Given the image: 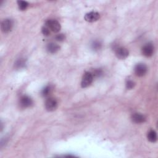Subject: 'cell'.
<instances>
[{"mask_svg":"<svg viewBox=\"0 0 158 158\" xmlns=\"http://www.w3.org/2000/svg\"><path fill=\"white\" fill-rule=\"evenodd\" d=\"M154 46L152 43H146L142 48V54L147 58L151 57L152 56L154 53Z\"/></svg>","mask_w":158,"mask_h":158,"instance_id":"cell-6","label":"cell"},{"mask_svg":"<svg viewBox=\"0 0 158 158\" xmlns=\"http://www.w3.org/2000/svg\"><path fill=\"white\" fill-rule=\"evenodd\" d=\"M94 77L92 73V72H86L82 77V82H81V86L82 88H87L88 86H90L93 81Z\"/></svg>","mask_w":158,"mask_h":158,"instance_id":"cell-1","label":"cell"},{"mask_svg":"<svg viewBox=\"0 0 158 158\" xmlns=\"http://www.w3.org/2000/svg\"><path fill=\"white\" fill-rule=\"evenodd\" d=\"M46 26L52 32L58 33L61 30V24L59 22L55 19H50L46 22Z\"/></svg>","mask_w":158,"mask_h":158,"instance_id":"cell-2","label":"cell"},{"mask_svg":"<svg viewBox=\"0 0 158 158\" xmlns=\"http://www.w3.org/2000/svg\"><path fill=\"white\" fill-rule=\"evenodd\" d=\"M25 64H26V62L25 59L21 58V59H19L15 63V67L17 69H22L25 67Z\"/></svg>","mask_w":158,"mask_h":158,"instance_id":"cell-14","label":"cell"},{"mask_svg":"<svg viewBox=\"0 0 158 158\" xmlns=\"http://www.w3.org/2000/svg\"><path fill=\"white\" fill-rule=\"evenodd\" d=\"M132 121L136 124H141L146 121V117L140 113H134L132 115Z\"/></svg>","mask_w":158,"mask_h":158,"instance_id":"cell-10","label":"cell"},{"mask_svg":"<svg viewBox=\"0 0 158 158\" xmlns=\"http://www.w3.org/2000/svg\"><path fill=\"white\" fill-rule=\"evenodd\" d=\"M91 47H92V49L94 51H99L101 47H102V44L100 42H98V41H95L93 42L92 43V45H91Z\"/></svg>","mask_w":158,"mask_h":158,"instance_id":"cell-15","label":"cell"},{"mask_svg":"<svg viewBox=\"0 0 158 158\" xmlns=\"http://www.w3.org/2000/svg\"><path fill=\"white\" fill-rule=\"evenodd\" d=\"M53 91V87L51 85L46 86L42 90V95L44 97L48 96Z\"/></svg>","mask_w":158,"mask_h":158,"instance_id":"cell-13","label":"cell"},{"mask_svg":"<svg viewBox=\"0 0 158 158\" xmlns=\"http://www.w3.org/2000/svg\"><path fill=\"white\" fill-rule=\"evenodd\" d=\"M66 39V36L64 34H59L56 36V40L58 42H62Z\"/></svg>","mask_w":158,"mask_h":158,"instance_id":"cell-19","label":"cell"},{"mask_svg":"<svg viewBox=\"0 0 158 158\" xmlns=\"http://www.w3.org/2000/svg\"><path fill=\"white\" fill-rule=\"evenodd\" d=\"M60 49V47L55 43H50L47 45V51L51 54H54L57 53Z\"/></svg>","mask_w":158,"mask_h":158,"instance_id":"cell-11","label":"cell"},{"mask_svg":"<svg viewBox=\"0 0 158 158\" xmlns=\"http://www.w3.org/2000/svg\"><path fill=\"white\" fill-rule=\"evenodd\" d=\"M134 70H135V73L136 74L137 76L143 77L146 73L148 71V67L145 64L140 63L135 66Z\"/></svg>","mask_w":158,"mask_h":158,"instance_id":"cell-3","label":"cell"},{"mask_svg":"<svg viewBox=\"0 0 158 158\" xmlns=\"http://www.w3.org/2000/svg\"><path fill=\"white\" fill-rule=\"evenodd\" d=\"M100 18V15L97 12H90L87 13L85 16V19L88 22H94L99 20Z\"/></svg>","mask_w":158,"mask_h":158,"instance_id":"cell-8","label":"cell"},{"mask_svg":"<svg viewBox=\"0 0 158 158\" xmlns=\"http://www.w3.org/2000/svg\"><path fill=\"white\" fill-rule=\"evenodd\" d=\"M129 55L128 50L124 47H118L115 49V56L120 59H125Z\"/></svg>","mask_w":158,"mask_h":158,"instance_id":"cell-4","label":"cell"},{"mask_svg":"<svg viewBox=\"0 0 158 158\" xmlns=\"http://www.w3.org/2000/svg\"><path fill=\"white\" fill-rule=\"evenodd\" d=\"M33 104V101L29 96L27 95L22 96L20 99V105L24 108L30 107Z\"/></svg>","mask_w":158,"mask_h":158,"instance_id":"cell-9","label":"cell"},{"mask_svg":"<svg viewBox=\"0 0 158 158\" xmlns=\"http://www.w3.org/2000/svg\"><path fill=\"white\" fill-rule=\"evenodd\" d=\"M135 85V84L134 81H131V80H129L127 81V83H126V87L128 90H132L134 88Z\"/></svg>","mask_w":158,"mask_h":158,"instance_id":"cell-17","label":"cell"},{"mask_svg":"<svg viewBox=\"0 0 158 158\" xmlns=\"http://www.w3.org/2000/svg\"><path fill=\"white\" fill-rule=\"evenodd\" d=\"M42 33L45 35V36H49L50 35V32L51 30L45 25V27H43L42 29Z\"/></svg>","mask_w":158,"mask_h":158,"instance_id":"cell-18","label":"cell"},{"mask_svg":"<svg viewBox=\"0 0 158 158\" xmlns=\"http://www.w3.org/2000/svg\"><path fill=\"white\" fill-rule=\"evenodd\" d=\"M17 5L19 9H21V11L25 10L28 6V3L27 2H24V1H18Z\"/></svg>","mask_w":158,"mask_h":158,"instance_id":"cell-16","label":"cell"},{"mask_svg":"<svg viewBox=\"0 0 158 158\" xmlns=\"http://www.w3.org/2000/svg\"><path fill=\"white\" fill-rule=\"evenodd\" d=\"M93 77H100L101 75H102V71L100 69H97V70H95L93 72H92Z\"/></svg>","mask_w":158,"mask_h":158,"instance_id":"cell-20","label":"cell"},{"mask_svg":"<svg viewBox=\"0 0 158 158\" xmlns=\"http://www.w3.org/2000/svg\"><path fill=\"white\" fill-rule=\"evenodd\" d=\"M148 140L152 143H154L157 141V134L154 130H151L148 132L147 135Z\"/></svg>","mask_w":158,"mask_h":158,"instance_id":"cell-12","label":"cell"},{"mask_svg":"<svg viewBox=\"0 0 158 158\" xmlns=\"http://www.w3.org/2000/svg\"><path fill=\"white\" fill-rule=\"evenodd\" d=\"M13 27V22L11 19H7L4 20L1 24V28L3 32L6 33L11 31Z\"/></svg>","mask_w":158,"mask_h":158,"instance_id":"cell-5","label":"cell"},{"mask_svg":"<svg viewBox=\"0 0 158 158\" xmlns=\"http://www.w3.org/2000/svg\"><path fill=\"white\" fill-rule=\"evenodd\" d=\"M58 106V101L54 98H48L45 102V107L48 111H55Z\"/></svg>","mask_w":158,"mask_h":158,"instance_id":"cell-7","label":"cell"}]
</instances>
